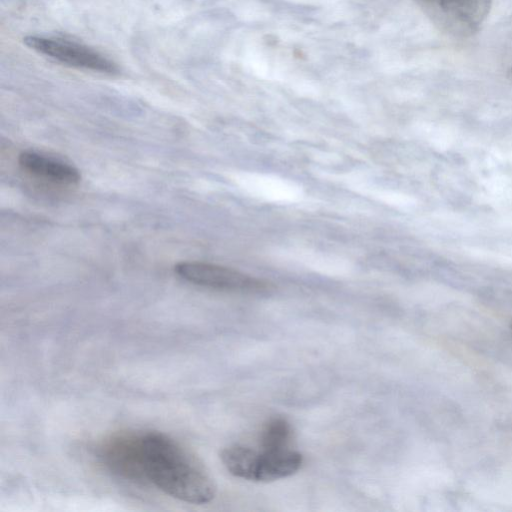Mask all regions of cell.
<instances>
[{
	"mask_svg": "<svg viewBox=\"0 0 512 512\" xmlns=\"http://www.w3.org/2000/svg\"><path fill=\"white\" fill-rule=\"evenodd\" d=\"M174 271L189 283L221 291L262 294L270 290L269 283L261 279L211 263L182 261Z\"/></svg>",
	"mask_w": 512,
	"mask_h": 512,
	"instance_id": "obj_3",
	"label": "cell"
},
{
	"mask_svg": "<svg viewBox=\"0 0 512 512\" xmlns=\"http://www.w3.org/2000/svg\"><path fill=\"white\" fill-rule=\"evenodd\" d=\"M414 1L440 31L457 38L476 34L492 6V0Z\"/></svg>",
	"mask_w": 512,
	"mask_h": 512,
	"instance_id": "obj_2",
	"label": "cell"
},
{
	"mask_svg": "<svg viewBox=\"0 0 512 512\" xmlns=\"http://www.w3.org/2000/svg\"><path fill=\"white\" fill-rule=\"evenodd\" d=\"M220 458L232 475L256 481L259 451L235 444L223 449Z\"/></svg>",
	"mask_w": 512,
	"mask_h": 512,
	"instance_id": "obj_8",
	"label": "cell"
},
{
	"mask_svg": "<svg viewBox=\"0 0 512 512\" xmlns=\"http://www.w3.org/2000/svg\"><path fill=\"white\" fill-rule=\"evenodd\" d=\"M302 455L286 448L259 451L256 481L270 482L296 473L302 465Z\"/></svg>",
	"mask_w": 512,
	"mask_h": 512,
	"instance_id": "obj_7",
	"label": "cell"
},
{
	"mask_svg": "<svg viewBox=\"0 0 512 512\" xmlns=\"http://www.w3.org/2000/svg\"><path fill=\"white\" fill-rule=\"evenodd\" d=\"M292 427L281 417L272 418L261 430L259 443L261 450H281L291 448Z\"/></svg>",
	"mask_w": 512,
	"mask_h": 512,
	"instance_id": "obj_9",
	"label": "cell"
},
{
	"mask_svg": "<svg viewBox=\"0 0 512 512\" xmlns=\"http://www.w3.org/2000/svg\"><path fill=\"white\" fill-rule=\"evenodd\" d=\"M19 165L29 173L62 184L80 181L77 168L63 161L34 151H24L18 157Z\"/></svg>",
	"mask_w": 512,
	"mask_h": 512,
	"instance_id": "obj_6",
	"label": "cell"
},
{
	"mask_svg": "<svg viewBox=\"0 0 512 512\" xmlns=\"http://www.w3.org/2000/svg\"><path fill=\"white\" fill-rule=\"evenodd\" d=\"M24 43L36 52L71 67L106 74L118 72L116 64L102 54L73 41L42 36H28L24 38Z\"/></svg>",
	"mask_w": 512,
	"mask_h": 512,
	"instance_id": "obj_5",
	"label": "cell"
},
{
	"mask_svg": "<svg viewBox=\"0 0 512 512\" xmlns=\"http://www.w3.org/2000/svg\"><path fill=\"white\" fill-rule=\"evenodd\" d=\"M511 329H512V323H511Z\"/></svg>",
	"mask_w": 512,
	"mask_h": 512,
	"instance_id": "obj_11",
	"label": "cell"
},
{
	"mask_svg": "<svg viewBox=\"0 0 512 512\" xmlns=\"http://www.w3.org/2000/svg\"><path fill=\"white\" fill-rule=\"evenodd\" d=\"M509 76H510V78H511V80H512V67H511V68H510V70H509Z\"/></svg>",
	"mask_w": 512,
	"mask_h": 512,
	"instance_id": "obj_10",
	"label": "cell"
},
{
	"mask_svg": "<svg viewBox=\"0 0 512 512\" xmlns=\"http://www.w3.org/2000/svg\"><path fill=\"white\" fill-rule=\"evenodd\" d=\"M97 457L116 476L146 485L142 464V432L110 436L97 448Z\"/></svg>",
	"mask_w": 512,
	"mask_h": 512,
	"instance_id": "obj_4",
	"label": "cell"
},
{
	"mask_svg": "<svg viewBox=\"0 0 512 512\" xmlns=\"http://www.w3.org/2000/svg\"><path fill=\"white\" fill-rule=\"evenodd\" d=\"M142 464L146 484L175 499L202 505L215 497L216 485L205 466L165 433L142 432Z\"/></svg>",
	"mask_w": 512,
	"mask_h": 512,
	"instance_id": "obj_1",
	"label": "cell"
}]
</instances>
